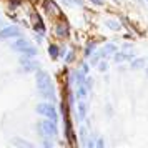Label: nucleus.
Returning <instances> with one entry per match:
<instances>
[{
    "mask_svg": "<svg viewBox=\"0 0 148 148\" xmlns=\"http://www.w3.org/2000/svg\"><path fill=\"white\" fill-rule=\"evenodd\" d=\"M115 2H116V0H115Z\"/></svg>",
    "mask_w": 148,
    "mask_h": 148,
    "instance_id": "b1692460",
    "label": "nucleus"
},
{
    "mask_svg": "<svg viewBox=\"0 0 148 148\" xmlns=\"http://www.w3.org/2000/svg\"><path fill=\"white\" fill-rule=\"evenodd\" d=\"M53 34L57 35V37H60V38H65V37L70 35V28H68V25L65 23V22H58V23L55 25Z\"/></svg>",
    "mask_w": 148,
    "mask_h": 148,
    "instance_id": "0eeeda50",
    "label": "nucleus"
},
{
    "mask_svg": "<svg viewBox=\"0 0 148 148\" xmlns=\"http://www.w3.org/2000/svg\"><path fill=\"white\" fill-rule=\"evenodd\" d=\"M0 27H2V22H0Z\"/></svg>",
    "mask_w": 148,
    "mask_h": 148,
    "instance_id": "5701e85b",
    "label": "nucleus"
},
{
    "mask_svg": "<svg viewBox=\"0 0 148 148\" xmlns=\"http://www.w3.org/2000/svg\"><path fill=\"white\" fill-rule=\"evenodd\" d=\"M34 28L37 30V32H38V34H43V32H45V25H43V22H42L40 18H37V20H35Z\"/></svg>",
    "mask_w": 148,
    "mask_h": 148,
    "instance_id": "1a4fd4ad",
    "label": "nucleus"
},
{
    "mask_svg": "<svg viewBox=\"0 0 148 148\" xmlns=\"http://www.w3.org/2000/svg\"><path fill=\"white\" fill-rule=\"evenodd\" d=\"M48 52H50V57H52V58H58V53H60V48L57 47V45H50V48H48Z\"/></svg>",
    "mask_w": 148,
    "mask_h": 148,
    "instance_id": "9b49d317",
    "label": "nucleus"
},
{
    "mask_svg": "<svg viewBox=\"0 0 148 148\" xmlns=\"http://www.w3.org/2000/svg\"><path fill=\"white\" fill-rule=\"evenodd\" d=\"M107 27H110L112 30H118V28H120V23H118V22H115V20H108L107 22Z\"/></svg>",
    "mask_w": 148,
    "mask_h": 148,
    "instance_id": "ddd939ff",
    "label": "nucleus"
},
{
    "mask_svg": "<svg viewBox=\"0 0 148 148\" xmlns=\"http://www.w3.org/2000/svg\"><path fill=\"white\" fill-rule=\"evenodd\" d=\"M78 97H80V98H87V88L83 87V85L78 87Z\"/></svg>",
    "mask_w": 148,
    "mask_h": 148,
    "instance_id": "2eb2a0df",
    "label": "nucleus"
},
{
    "mask_svg": "<svg viewBox=\"0 0 148 148\" xmlns=\"http://www.w3.org/2000/svg\"><path fill=\"white\" fill-rule=\"evenodd\" d=\"M130 58H132V53H125V52L115 55V60L116 62H125V60H130Z\"/></svg>",
    "mask_w": 148,
    "mask_h": 148,
    "instance_id": "9d476101",
    "label": "nucleus"
},
{
    "mask_svg": "<svg viewBox=\"0 0 148 148\" xmlns=\"http://www.w3.org/2000/svg\"><path fill=\"white\" fill-rule=\"evenodd\" d=\"M147 75H148V67H147Z\"/></svg>",
    "mask_w": 148,
    "mask_h": 148,
    "instance_id": "4be33fe9",
    "label": "nucleus"
},
{
    "mask_svg": "<svg viewBox=\"0 0 148 148\" xmlns=\"http://www.w3.org/2000/svg\"><path fill=\"white\" fill-rule=\"evenodd\" d=\"M42 7L45 8V12H47L48 15H60V10H58V7H57V3L55 2H52V0H42Z\"/></svg>",
    "mask_w": 148,
    "mask_h": 148,
    "instance_id": "423d86ee",
    "label": "nucleus"
},
{
    "mask_svg": "<svg viewBox=\"0 0 148 148\" xmlns=\"http://www.w3.org/2000/svg\"><path fill=\"white\" fill-rule=\"evenodd\" d=\"M93 47H95V43H90V45L87 47V50H85V53H87V57H88L90 53H92V50H93Z\"/></svg>",
    "mask_w": 148,
    "mask_h": 148,
    "instance_id": "6ab92c4d",
    "label": "nucleus"
},
{
    "mask_svg": "<svg viewBox=\"0 0 148 148\" xmlns=\"http://www.w3.org/2000/svg\"><path fill=\"white\" fill-rule=\"evenodd\" d=\"M92 3H95V5H103V0H90Z\"/></svg>",
    "mask_w": 148,
    "mask_h": 148,
    "instance_id": "412c9836",
    "label": "nucleus"
},
{
    "mask_svg": "<svg viewBox=\"0 0 148 148\" xmlns=\"http://www.w3.org/2000/svg\"><path fill=\"white\" fill-rule=\"evenodd\" d=\"M73 53H75L73 50H72V52H68V57H67V62H72V60H73V58H75V57H73Z\"/></svg>",
    "mask_w": 148,
    "mask_h": 148,
    "instance_id": "aec40b11",
    "label": "nucleus"
},
{
    "mask_svg": "<svg viewBox=\"0 0 148 148\" xmlns=\"http://www.w3.org/2000/svg\"><path fill=\"white\" fill-rule=\"evenodd\" d=\"M22 67H23V70H25V72H32V70H35V68L38 67V63H37L35 60H30V58H27V57H25V58L22 60Z\"/></svg>",
    "mask_w": 148,
    "mask_h": 148,
    "instance_id": "6e6552de",
    "label": "nucleus"
},
{
    "mask_svg": "<svg viewBox=\"0 0 148 148\" xmlns=\"http://www.w3.org/2000/svg\"><path fill=\"white\" fill-rule=\"evenodd\" d=\"M40 128L47 136H53V135L57 133V121L50 120V118L45 120V121H40Z\"/></svg>",
    "mask_w": 148,
    "mask_h": 148,
    "instance_id": "20e7f679",
    "label": "nucleus"
},
{
    "mask_svg": "<svg viewBox=\"0 0 148 148\" xmlns=\"http://www.w3.org/2000/svg\"><path fill=\"white\" fill-rule=\"evenodd\" d=\"M37 87H38V92L42 93V97H45L48 100H53L55 98L53 83L50 82L47 73H43V72H38L37 73Z\"/></svg>",
    "mask_w": 148,
    "mask_h": 148,
    "instance_id": "f257e3e1",
    "label": "nucleus"
},
{
    "mask_svg": "<svg viewBox=\"0 0 148 148\" xmlns=\"http://www.w3.org/2000/svg\"><path fill=\"white\" fill-rule=\"evenodd\" d=\"M20 37V28L18 27H5L0 30V38L7 40V38H17Z\"/></svg>",
    "mask_w": 148,
    "mask_h": 148,
    "instance_id": "39448f33",
    "label": "nucleus"
},
{
    "mask_svg": "<svg viewBox=\"0 0 148 148\" xmlns=\"http://www.w3.org/2000/svg\"><path fill=\"white\" fill-rule=\"evenodd\" d=\"M145 65V60L143 58H138V60H133V63H132V67L133 68H141Z\"/></svg>",
    "mask_w": 148,
    "mask_h": 148,
    "instance_id": "4468645a",
    "label": "nucleus"
},
{
    "mask_svg": "<svg viewBox=\"0 0 148 148\" xmlns=\"http://www.w3.org/2000/svg\"><path fill=\"white\" fill-rule=\"evenodd\" d=\"M37 112L40 115H43V116H47V118H50V120H55L57 121V110H55V107L52 105V103H40L38 107H37Z\"/></svg>",
    "mask_w": 148,
    "mask_h": 148,
    "instance_id": "7ed1b4c3",
    "label": "nucleus"
},
{
    "mask_svg": "<svg viewBox=\"0 0 148 148\" xmlns=\"http://www.w3.org/2000/svg\"><path fill=\"white\" fill-rule=\"evenodd\" d=\"M12 48H14V50H17V52H20L22 55H25L27 58H34L35 53H37V50H35V48L32 47L27 40H23V38L14 42V43H12Z\"/></svg>",
    "mask_w": 148,
    "mask_h": 148,
    "instance_id": "f03ea898",
    "label": "nucleus"
},
{
    "mask_svg": "<svg viewBox=\"0 0 148 148\" xmlns=\"http://www.w3.org/2000/svg\"><path fill=\"white\" fill-rule=\"evenodd\" d=\"M78 112H80V116H85V115H87V107H85V103H80V105H78Z\"/></svg>",
    "mask_w": 148,
    "mask_h": 148,
    "instance_id": "dca6fc26",
    "label": "nucleus"
},
{
    "mask_svg": "<svg viewBox=\"0 0 148 148\" xmlns=\"http://www.w3.org/2000/svg\"><path fill=\"white\" fill-rule=\"evenodd\" d=\"M65 2H67V3H72V5H78V7L83 5V2H82V0H65Z\"/></svg>",
    "mask_w": 148,
    "mask_h": 148,
    "instance_id": "f3484780",
    "label": "nucleus"
},
{
    "mask_svg": "<svg viewBox=\"0 0 148 148\" xmlns=\"http://www.w3.org/2000/svg\"><path fill=\"white\" fill-rule=\"evenodd\" d=\"M98 67H100V68H98L100 72H105V70H107V68H108V65H107V63H105V62H100V65H98Z\"/></svg>",
    "mask_w": 148,
    "mask_h": 148,
    "instance_id": "a211bd4d",
    "label": "nucleus"
},
{
    "mask_svg": "<svg viewBox=\"0 0 148 148\" xmlns=\"http://www.w3.org/2000/svg\"><path fill=\"white\" fill-rule=\"evenodd\" d=\"M116 52V47L115 45H107V47L101 50V55H107V53H115Z\"/></svg>",
    "mask_w": 148,
    "mask_h": 148,
    "instance_id": "f8f14e48",
    "label": "nucleus"
}]
</instances>
